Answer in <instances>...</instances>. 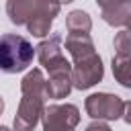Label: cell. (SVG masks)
Masks as SVG:
<instances>
[{"label":"cell","instance_id":"6da1fadb","mask_svg":"<svg viewBox=\"0 0 131 131\" xmlns=\"http://www.w3.org/2000/svg\"><path fill=\"white\" fill-rule=\"evenodd\" d=\"M35 57V47L31 41L16 33L0 35V72L20 74L25 72Z\"/></svg>","mask_w":131,"mask_h":131},{"label":"cell","instance_id":"7a4b0ae2","mask_svg":"<svg viewBox=\"0 0 131 131\" xmlns=\"http://www.w3.org/2000/svg\"><path fill=\"white\" fill-rule=\"evenodd\" d=\"M123 106L125 100L111 92H94L84 100V108L94 121H117L123 117Z\"/></svg>","mask_w":131,"mask_h":131},{"label":"cell","instance_id":"3957f363","mask_svg":"<svg viewBox=\"0 0 131 131\" xmlns=\"http://www.w3.org/2000/svg\"><path fill=\"white\" fill-rule=\"evenodd\" d=\"M80 111L76 104H45L41 123L43 131H74L80 123Z\"/></svg>","mask_w":131,"mask_h":131},{"label":"cell","instance_id":"277c9868","mask_svg":"<svg viewBox=\"0 0 131 131\" xmlns=\"http://www.w3.org/2000/svg\"><path fill=\"white\" fill-rule=\"evenodd\" d=\"M104 76V66L98 53H92L88 57L76 59L72 66V84L78 90H88L96 86Z\"/></svg>","mask_w":131,"mask_h":131},{"label":"cell","instance_id":"5b68a950","mask_svg":"<svg viewBox=\"0 0 131 131\" xmlns=\"http://www.w3.org/2000/svg\"><path fill=\"white\" fill-rule=\"evenodd\" d=\"M35 53H37L39 63H41L47 72L72 68V63H70V61L66 59V55L61 53V33H51L47 39H43V41L35 47Z\"/></svg>","mask_w":131,"mask_h":131},{"label":"cell","instance_id":"8992f818","mask_svg":"<svg viewBox=\"0 0 131 131\" xmlns=\"http://www.w3.org/2000/svg\"><path fill=\"white\" fill-rule=\"evenodd\" d=\"M59 10H61V4L57 0H37L35 12L25 27L29 29V33L33 37H45V35H49L51 23L59 14Z\"/></svg>","mask_w":131,"mask_h":131},{"label":"cell","instance_id":"52a82bcc","mask_svg":"<svg viewBox=\"0 0 131 131\" xmlns=\"http://www.w3.org/2000/svg\"><path fill=\"white\" fill-rule=\"evenodd\" d=\"M43 108H45L43 98L23 96L18 102V111L14 115V121H12V131H35L37 123L41 121Z\"/></svg>","mask_w":131,"mask_h":131},{"label":"cell","instance_id":"ba28073f","mask_svg":"<svg viewBox=\"0 0 131 131\" xmlns=\"http://www.w3.org/2000/svg\"><path fill=\"white\" fill-rule=\"evenodd\" d=\"M74 84H72V68L66 70H53L49 72V78H45V90L47 98H66L70 96Z\"/></svg>","mask_w":131,"mask_h":131},{"label":"cell","instance_id":"9c48e42d","mask_svg":"<svg viewBox=\"0 0 131 131\" xmlns=\"http://www.w3.org/2000/svg\"><path fill=\"white\" fill-rule=\"evenodd\" d=\"M66 49H68V53L72 55L74 61L96 53L94 51V41L88 33H70L66 37Z\"/></svg>","mask_w":131,"mask_h":131},{"label":"cell","instance_id":"30bf717a","mask_svg":"<svg viewBox=\"0 0 131 131\" xmlns=\"http://www.w3.org/2000/svg\"><path fill=\"white\" fill-rule=\"evenodd\" d=\"M20 92L23 96H35V98H43L47 100V90H45V76L39 68H33L25 74V78L20 80Z\"/></svg>","mask_w":131,"mask_h":131},{"label":"cell","instance_id":"8fae6325","mask_svg":"<svg viewBox=\"0 0 131 131\" xmlns=\"http://www.w3.org/2000/svg\"><path fill=\"white\" fill-rule=\"evenodd\" d=\"M37 0H6V14L12 25H27L35 12Z\"/></svg>","mask_w":131,"mask_h":131},{"label":"cell","instance_id":"7c38bea8","mask_svg":"<svg viewBox=\"0 0 131 131\" xmlns=\"http://www.w3.org/2000/svg\"><path fill=\"white\" fill-rule=\"evenodd\" d=\"M131 14V6L125 4V2H113L104 8H100V16L106 25L111 27H123L127 16Z\"/></svg>","mask_w":131,"mask_h":131},{"label":"cell","instance_id":"4fadbf2b","mask_svg":"<svg viewBox=\"0 0 131 131\" xmlns=\"http://www.w3.org/2000/svg\"><path fill=\"white\" fill-rule=\"evenodd\" d=\"M66 27L70 33H90L92 29V18L84 10H72L66 16Z\"/></svg>","mask_w":131,"mask_h":131},{"label":"cell","instance_id":"5bb4252c","mask_svg":"<svg viewBox=\"0 0 131 131\" xmlns=\"http://www.w3.org/2000/svg\"><path fill=\"white\" fill-rule=\"evenodd\" d=\"M113 76L115 80L125 86V88H131V57H121V55H115L113 61Z\"/></svg>","mask_w":131,"mask_h":131},{"label":"cell","instance_id":"9a60e30c","mask_svg":"<svg viewBox=\"0 0 131 131\" xmlns=\"http://www.w3.org/2000/svg\"><path fill=\"white\" fill-rule=\"evenodd\" d=\"M113 47H115V53H117V55H121V57H131V33H129V31H119V33L115 35Z\"/></svg>","mask_w":131,"mask_h":131},{"label":"cell","instance_id":"2e32d148","mask_svg":"<svg viewBox=\"0 0 131 131\" xmlns=\"http://www.w3.org/2000/svg\"><path fill=\"white\" fill-rule=\"evenodd\" d=\"M86 131H113L104 121H92L88 127H86Z\"/></svg>","mask_w":131,"mask_h":131},{"label":"cell","instance_id":"e0dca14e","mask_svg":"<svg viewBox=\"0 0 131 131\" xmlns=\"http://www.w3.org/2000/svg\"><path fill=\"white\" fill-rule=\"evenodd\" d=\"M127 125H131V100H127L125 102V106H123V117H121Z\"/></svg>","mask_w":131,"mask_h":131},{"label":"cell","instance_id":"ac0fdd59","mask_svg":"<svg viewBox=\"0 0 131 131\" xmlns=\"http://www.w3.org/2000/svg\"><path fill=\"white\" fill-rule=\"evenodd\" d=\"M113 2H123V0H96V4H98L100 8H104V6H108V4H113Z\"/></svg>","mask_w":131,"mask_h":131},{"label":"cell","instance_id":"d6986e66","mask_svg":"<svg viewBox=\"0 0 131 131\" xmlns=\"http://www.w3.org/2000/svg\"><path fill=\"white\" fill-rule=\"evenodd\" d=\"M125 27H127V31H129V33H131V14H129V16H127V20H125Z\"/></svg>","mask_w":131,"mask_h":131},{"label":"cell","instance_id":"ffe728a7","mask_svg":"<svg viewBox=\"0 0 131 131\" xmlns=\"http://www.w3.org/2000/svg\"><path fill=\"white\" fill-rule=\"evenodd\" d=\"M2 111H4V100H2V96H0V115H2Z\"/></svg>","mask_w":131,"mask_h":131},{"label":"cell","instance_id":"44dd1931","mask_svg":"<svg viewBox=\"0 0 131 131\" xmlns=\"http://www.w3.org/2000/svg\"><path fill=\"white\" fill-rule=\"evenodd\" d=\"M59 4H70V2H74V0H57Z\"/></svg>","mask_w":131,"mask_h":131},{"label":"cell","instance_id":"7402d4cb","mask_svg":"<svg viewBox=\"0 0 131 131\" xmlns=\"http://www.w3.org/2000/svg\"><path fill=\"white\" fill-rule=\"evenodd\" d=\"M0 131H12V129H8V127H4V125H0Z\"/></svg>","mask_w":131,"mask_h":131},{"label":"cell","instance_id":"603a6c76","mask_svg":"<svg viewBox=\"0 0 131 131\" xmlns=\"http://www.w3.org/2000/svg\"><path fill=\"white\" fill-rule=\"evenodd\" d=\"M123 2H125V4H129V6H131V0H123Z\"/></svg>","mask_w":131,"mask_h":131}]
</instances>
